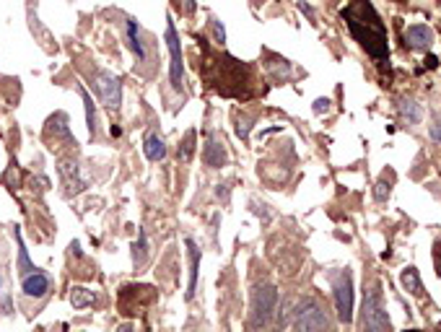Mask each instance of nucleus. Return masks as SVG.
<instances>
[{
	"label": "nucleus",
	"instance_id": "3",
	"mask_svg": "<svg viewBox=\"0 0 441 332\" xmlns=\"http://www.w3.org/2000/svg\"><path fill=\"white\" fill-rule=\"evenodd\" d=\"M278 289L275 286H257L252 293V311H249V324L259 330V327H268L270 322L275 320V309H278Z\"/></svg>",
	"mask_w": 441,
	"mask_h": 332
},
{
	"label": "nucleus",
	"instance_id": "2",
	"mask_svg": "<svg viewBox=\"0 0 441 332\" xmlns=\"http://www.w3.org/2000/svg\"><path fill=\"white\" fill-rule=\"evenodd\" d=\"M361 330H369V332L392 330V322H389L387 306H384V291H382V280H369V283H364Z\"/></svg>",
	"mask_w": 441,
	"mask_h": 332
},
{
	"label": "nucleus",
	"instance_id": "6",
	"mask_svg": "<svg viewBox=\"0 0 441 332\" xmlns=\"http://www.w3.org/2000/svg\"><path fill=\"white\" fill-rule=\"evenodd\" d=\"M333 296L337 320L343 324H351L353 322V278H351V270H340L337 275H333Z\"/></svg>",
	"mask_w": 441,
	"mask_h": 332
},
{
	"label": "nucleus",
	"instance_id": "1",
	"mask_svg": "<svg viewBox=\"0 0 441 332\" xmlns=\"http://www.w3.org/2000/svg\"><path fill=\"white\" fill-rule=\"evenodd\" d=\"M340 19L345 21L351 37L369 57H374L379 63L389 60L387 26H384L371 0H348V6L340 11Z\"/></svg>",
	"mask_w": 441,
	"mask_h": 332
},
{
	"label": "nucleus",
	"instance_id": "28",
	"mask_svg": "<svg viewBox=\"0 0 441 332\" xmlns=\"http://www.w3.org/2000/svg\"><path fill=\"white\" fill-rule=\"evenodd\" d=\"M327 109H330V101H327V99H317V101H314V112H317V115H322Z\"/></svg>",
	"mask_w": 441,
	"mask_h": 332
},
{
	"label": "nucleus",
	"instance_id": "26",
	"mask_svg": "<svg viewBox=\"0 0 441 332\" xmlns=\"http://www.w3.org/2000/svg\"><path fill=\"white\" fill-rule=\"evenodd\" d=\"M429 135H431V140H433V143H441V117H436L433 122H431Z\"/></svg>",
	"mask_w": 441,
	"mask_h": 332
},
{
	"label": "nucleus",
	"instance_id": "22",
	"mask_svg": "<svg viewBox=\"0 0 441 332\" xmlns=\"http://www.w3.org/2000/svg\"><path fill=\"white\" fill-rule=\"evenodd\" d=\"M146 257H148V236H146V228H140L138 242L133 244V262L140 268V265L146 262Z\"/></svg>",
	"mask_w": 441,
	"mask_h": 332
},
{
	"label": "nucleus",
	"instance_id": "7",
	"mask_svg": "<svg viewBox=\"0 0 441 332\" xmlns=\"http://www.w3.org/2000/svg\"><path fill=\"white\" fill-rule=\"evenodd\" d=\"M94 91H97V97L107 104L109 109H119L122 104V84H119V78L115 73H109V70H94Z\"/></svg>",
	"mask_w": 441,
	"mask_h": 332
},
{
	"label": "nucleus",
	"instance_id": "25",
	"mask_svg": "<svg viewBox=\"0 0 441 332\" xmlns=\"http://www.w3.org/2000/svg\"><path fill=\"white\" fill-rule=\"evenodd\" d=\"M389 193H392V184H389L387 179H379L377 190H374V197H377V203H387Z\"/></svg>",
	"mask_w": 441,
	"mask_h": 332
},
{
	"label": "nucleus",
	"instance_id": "5",
	"mask_svg": "<svg viewBox=\"0 0 441 332\" xmlns=\"http://www.w3.org/2000/svg\"><path fill=\"white\" fill-rule=\"evenodd\" d=\"M166 50H169V81H172L174 91L184 88V60H182V44H179V32L174 26V19L166 16Z\"/></svg>",
	"mask_w": 441,
	"mask_h": 332
},
{
	"label": "nucleus",
	"instance_id": "20",
	"mask_svg": "<svg viewBox=\"0 0 441 332\" xmlns=\"http://www.w3.org/2000/svg\"><path fill=\"white\" fill-rule=\"evenodd\" d=\"M13 236H16V244H19V275H29L32 270H37V265H34L32 260H29V252H26V246H23V239H21V231H19V226H16V231H13Z\"/></svg>",
	"mask_w": 441,
	"mask_h": 332
},
{
	"label": "nucleus",
	"instance_id": "27",
	"mask_svg": "<svg viewBox=\"0 0 441 332\" xmlns=\"http://www.w3.org/2000/svg\"><path fill=\"white\" fill-rule=\"evenodd\" d=\"M299 11L306 13V16H309V21H314V8L306 3V0H299Z\"/></svg>",
	"mask_w": 441,
	"mask_h": 332
},
{
	"label": "nucleus",
	"instance_id": "15",
	"mask_svg": "<svg viewBox=\"0 0 441 332\" xmlns=\"http://www.w3.org/2000/svg\"><path fill=\"white\" fill-rule=\"evenodd\" d=\"M76 88H78V94H81V99H84V107H86L88 135H91V138H97V104H94V99H91V94L86 91V86H84V84H78V81H76Z\"/></svg>",
	"mask_w": 441,
	"mask_h": 332
},
{
	"label": "nucleus",
	"instance_id": "29",
	"mask_svg": "<svg viewBox=\"0 0 441 332\" xmlns=\"http://www.w3.org/2000/svg\"><path fill=\"white\" fill-rule=\"evenodd\" d=\"M215 195H218V197H224V200H228V184L226 182L215 184Z\"/></svg>",
	"mask_w": 441,
	"mask_h": 332
},
{
	"label": "nucleus",
	"instance_id": "18",
	"mask_svg": "<svg viewBox=\"0 0 441 332\" xmlns=\"http://www.w3.org/2000/svg\"><path fill=\"white\" fill-rule=\"evenodd\" d=\"M400 283H402V289L413 293V296H423V283H420V275L415 268H405L402 270V275H400Z\"/></svg>",
	"mask_w": 441,
	"mask_h": 332
},
{
	"label": "nucleus",
	"instance_id": "17",
	"mask_svg": "<svg viewBox=\"0 0 441 332\" xmlns=\"http://www.w3.org/2000/svg\"><path fill=\"white\" fill-rule=\"evenodd\" d=\"M195 150H197V130H187V135H184L179 148H177V161L190 164L195 159Z\"/></svg>",
	"mask_w": 441,
	"mask_h": 332
},
{
	"label": "nucleus",
	"instance_id": "12",
	"mask_svg": "<svg viewBox=\"0 0 441 332\" xmlns=\"http://www.w3.org/2000/svg\"><path fill=\"white\" fill-rule=\"evenodd\" d=\"M125 37H128V47H130V52L135 55V60H138V63H146L148 52H146L143 32H140V26L135 19H125Z\"/></svg>",
	"mask_w": 441,
	"mask_h": 332
},
{
	"label": "nucleus",
	"instance_id": "14",
	"mask_svg": "<svg viewBox=\"0 0 441 332\" xmlns=\"http://www.w3.org/2000/svg\"><path fill=\"white\" fill-rule=\"evenodd\" d=\"M166 143H164V138L159 135V133H148L146 135V140H143V156L151 161V164H159V161L166 159Z\"/></svg>",
	"mask_w": 441,
	"mask_h": 332
},
{
	"label": "nucleus",
	"instance_id": "4",
	"mask_svg": "<svg viewBox=\"0 0 441 332\" xmlns=\"http://www.w3.org/2000/svg\"><path fill=\"white\" fill-rule=\"evenodd\" d=\"M296 330H330L333 322L327 317L324 306L312 296H304L296 309H293V322H291Z\"/></svg>",
	"mask_w": 441,
	"mask_h": 332
},
{
	"label": "nucleus",
	"instance_id": "30",
	"mask_svg": "<svg viewBox=\"0 0 441 332\" xmlns=\"http://www.w3.org/2000/svg\"><path fill=\"white\" fill-rule=\"evenodd\" d=\"M423 65H426V68H431V70H433V68L439 65V60H436V55H426V60H423Z\"/></svg>",
	"mask_w": 441,
	"mask_h": 332
},
{
	"label": "nucleus",
	"instance_id": "32",
	"mask_svg": "<svg viewBox=\"0 0 441 332\" xmlns=\"http://www.w3.org/2000/svg\"><path fill=\"white\" fill-rule=\"evenodd\" d=\"M395 3H405V0H395Z\"/></svg>",
	"mask_w": 441,
	"mask_h": 332
},
{
	"label": "nucleus",
	"instance_id": "23",
	"mask_svg": "<svg viewBox=\"0 0 441 332\" xmlns=\"http://www.w3.org/2000/svg\"><path fill=\"white\" fill-rule=\"evenodd\" d=\"M208 26H210V32H213V42L224 47V44H226V29H224V23L218 21V19H210Z\"/></svg>",
	"mask_w": 441,
	"mask_h": 332
},
{
	"label": "nucleus",
	"instance_id": "24",
	"mask_svg": "<svg viewBox=\"0 0 441 332\" xmlns=\"http://www.w3.org/2000/svg\"><path fill=\"white\" fill-rule=\"evenodd\" d=\"M252 122H255V117H249V115H239L237 119V135L242 140L249 138V130H252Z\"/></svg>",
	"mask_w": 441,
	"mask_h": 332
},
{
	"label": "nucleus",
	"instance_id": "21",
	"mask_svg": "<svg viewBox=\"0 0 441 332\" xmlns=\"http://www.w3.org/2000/svg\"><path fill=\"white\" fill-rule=\"evenodd\" d=\"M8 314H13V296L8 289V280L0 273V317H8Z\"/></svg>",
	"mask_w": 441,
	"mask_h": 332
},
{
	"label": "nucleus",
	"instance_id": "8",
	"mask_svg": "<svg viewBox=\"0 0 441 332\" xmlns=\"http://www.w3.org/2000/svg\"><path fill=\"white\" fill-rule=\"evenodd\" d=\"M52 275L50 273H44V270H32L29 275H23L21 278V291L23 296H29V299H44L50 291H52Z\"/></svg>",
	"mask_w": 441,
	"mask_h": 332
},
{
	"label": "nucleus",
	"instance_id": "16",
	"mask_svg": "<svg viewBox=\"0 0 441 332\" xmlns=\"http://www.w3.org/2000/svg\"><path fill=\"white\" fill-rule=\"evenodd\" d=\"M398 112L400 117L405 119L408 125H418L420 119H423V109H420V104L415 101V99H400L398 101Z\"/></svg>",
	"mask_w": 441,
	"mask_h": 332
},
{
	"label": "nucleus",
	"instance_id": "19",
	"mask_svg": "<svg viewBox=\"0 0 441 332\" xmlns=\"http://www.w3.org/2000/svg\"><path fill=\"white\" fill-rule=\"evenodd\" d=\"M70 304L76 309H86V306H94L97 304V293L94 291L84 289V286H73L70 289Z\"/></svg>",
	"mask_w": 441,
	"mask_h": 332
},
{
	"label": "nucleus",
	"instance_id": "9",
	"mask_svg": "<svg viewBox=\"0 0 441 332\" xmlns=\"http://www.w3.org/2000/svg\"><path fill=\"white\" fill-rule=\"evenodd\" d=\"M402 42L408 50H415V52H426L431 44H433V29L429 23H413L402 32Z\"/></svg>",
	"mask_w": 441,
	"mask_h": 332
},
{
	"label": "nucleus",
	"instance_id": "31",
	"mask_svg": "<svg viewBox=\"0 0 441 332\" xmlns=\"http://www.w3.org/2000/svg\"><path fill=\"white\" fill-rule=\"evenodd\" d=\"M436 265H439V273H441V242L436 244Z\"/></svg>",
	"mask_w": 441,
	"mask_h": 332
},
{
	"label": "nucleus",
	"instance_id": "10",
	"mask_svg": "<svg viewBox=\"0 0 441 332\" xmlns=\"http://www.w3.org/2000/svg\"><path fill=\"white\" fill-rule=\"evenodd\" d=\"M200 159H203V164L208 169H221V166H226L228 150H226V146H224V140L218 138V135H208Z\"/></svg>",
	"mask_w": 441,
	"mask_h": 332
},
{
	"label": "nucleus",
	"instance_id": "11",
	"mask_svg": "<svg viewBox=\"0 0 441 332\" xmlns=\"http://www.w3.org/2000/svg\"><path fill=\"white\" fill-rule=\"evenodd\" d=\"M57 172H60V179L68 187V193H81L86 187V179L81 177V169H78V161L73 159H60L57 161Z\"/></svg>",
	"mask_w": 441,
	"mask_h": 332
},
{
	"label": "nucleus",
	"instance_id": "13",
	"mask_svg": "<svg viewBox=\"0 0 441 332\" xmlns=\"http://www.w3.org/2000/svg\"><path fill=\"white\" fill-rule=\"evenodd\" d=\"M187 246V257H190V286H187V301L195 299V291H197V278H200V246L195 244L193 239H184Z\"/></svg>",
	"mask_w": 441,
	"mask_h": 332
}]
</instances>
